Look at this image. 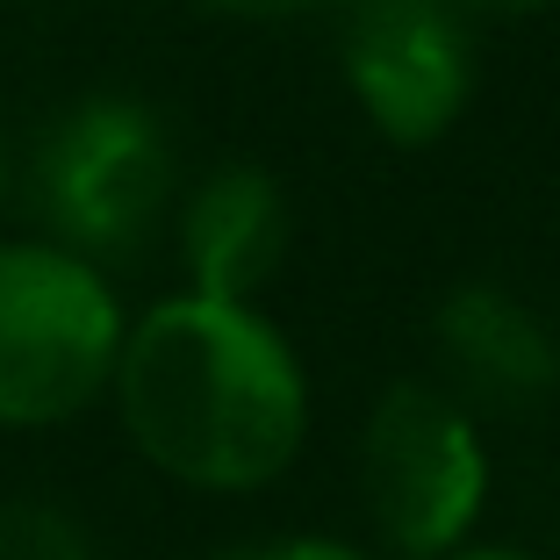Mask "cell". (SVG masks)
Returning <instances> with one entry per match:
<instances>
[{
  "mask_svg": "<svg viewBox=\"0 0 560 560\" xmlns=\"http://www.w3.org/2000/svg\"><path fill=\"white\" fill-rule=\"evenodd\" d=\"M439 346L453 352L467 381L489 402H532L560 381V352L539 330V316L525 302L495 295V288H460L439 310Z\"/></svg>",
  "mask_w": 560,
  "mask_h": 560,
  "instance_id": "cell-7",
  "label": "cell"
},
{
  "mask_svg": "<svg viewBox=\"0 0 560 560\" xmlns=\"http://www.w3.org/2000/svg\"><path fill=\"white\" fill-rule=\"evenodd\" d=\"M201 8H223V15L273 22V15H302V8H316V0H201Z\"/></svg>",
  "mask_w": 560,
  "mask_h": 560,
  "instance_id": "cell-10",
  "label": "cell"
},
{
  "mask_svg": "<svg viewBox=\"0 0 560 560\" xmlns=\"http://www.w3.org/2000/svg\"><path fill=\"white\" fill-rule=\"evenodd\" d=\"M366 503L388 546L402 553H445L481 511V445L467 417L431 388H388L366 424Z\"/></svg>",
  "mask_w": 560,
  "mask_h": 560,
  "instance_id": "cell-4",
  "label": "cell"
},
{
  "mask_svg": "<svg viewBox=\"0 0 560 560\" xmlns=\"http://www.w3.org/2000/svg\"><path fill=\"white\" fill-rule=\"evenodd\" d=\"M187 273L195 295L209 302H245L252 288H266L288 252V201L259 165H231L187 209Z\"/></svg>",
  "mask_w": 560,
  "mask_h": 560,
  "instance_id": "cell-6",
  "label": "cell"
},
{
  "mask_svg": "<svg viewBox=\"0 0 560 560\" xmlns=\"http://www.w3.org/2000/svg\"><path fill=\"white\" fill-rule=\"evenodd\" d=\"M453 15H539V8H553V0H445Z\"/></svg>",
  "mask_w": 560,
  "mask_h": 560,
  "instance_id": "cell-11",
  "label": "cell"
},
{
  "mask_svg": "<svg viewBox=\"0 0 560 560\" xmlns=\"http://www.w3.org/2000/svg\"><path fill=\"white\" fill-rule=\"evenodd\" d=\"M223 560H360L346 546H316V539H295V546H259V553H223Z\"/></svg>",
  "mask_w": 560,
  "mask_h": 560,
  "instance_id": "cell-9",
  "label": "cell"
},
{
  "mask_svg": "<svg viewBox=\"0 0 560 560\" xmlns=\"http://www.w3.org/2000/svg\"><path fill=\"white\" fill-rule=\"evenodd\" d=\"M122 360L101 273L50 245H0V424H58L86 410Z\"/></svg>",
  "mask_w": 560,
  "mask_h": 560,
  "instance_id": "cell-2",
  "label": "cell"
},
{
  "mask_svg": "<svg viewBox=\"0 0 560 560\" xmlns=\"http://www.w3.org/2000/svg\"><path fill=\"white\" fill-rule=\"evenodd\" d=\"M475 560H525V553H475Z\"/></svg>",
  "mask_w": 560,
  "mask_h": 560,
  "instance_id": "cell-12",
  "label": "cell"
},
{
  "mask_svg": "<svg viewBox=\"0 0 560 560\" xmlns=\"http://www.w3.org/2000/svg\"><path fill=\"white\" fill-rule=\"evenodd\" d=\"M122 417L165 475L195 489H259L302 445L295 352L245 302H165L116 360Z\"/></svg>",
  "mask_w": 560,
  "mask_h": 560,
  "instance_id": "cell-1",
  "label": "cell"
},
{
  "mask_svg": "<svg viewBox=\"0 0 560 560\" xmlns=\"http://www.w3.org/2000/svg\"><path fill=\"white\" fill-rule=\"evenodd\" d=\"M346 72L381 137L431 144L467 108V36L445 0H360L346 22Z\"/></svg>",
  "mask_w": 560,
  "mask_h": 560,
  "instance_id": "cell-5",
  "label": "cell"
},
{
  "mask_svg": "<svg viewBox=\"0 0 560 560\" xmlns=\"http://www.w3.org/2000/svg\"><path fill=\"white\" fill-rule=\"evenodd\" d=\"M0 560H94L66 511L50 503H8L0 511Z\"/></svg>",
  "mask_w": 560,
  "mask_h": 560,
  "instance_id": "cell-8",
  "label": "cell"
},
{
  "mask_svg": "<svg viewBox=\"0 0 560 560\" xmlns=\"http://www.w3.org/2000/svg\"><path fill=\"white\" fill-rule=\"evenodd\" d=\"M173 151L137 101H86L44 137L36 209L80 252H130L159 223Z\"/></svg>",
  "mask_w": 560,
  "mask_h": 560,
  "instance_id": "cell-3",
  "label": "cell"
}]
</instances>
